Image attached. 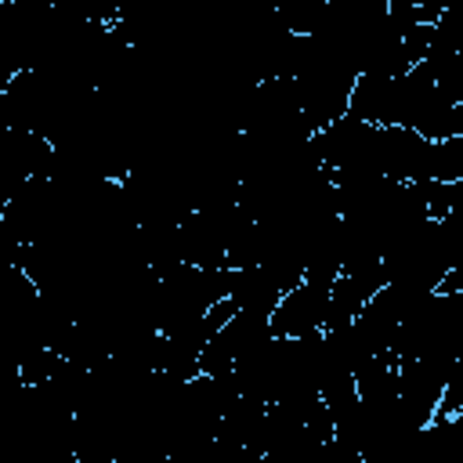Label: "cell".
Instances as JSON below:
<instances>
[{
    "label": "cell",
    "instance_id": "1",
    "mask_svg": "<svg viewBox=\"0 0 463 463\" xmlns=\"http://www.w3.org/2000/svg\"><path fill=\"white\" fill-rule=\"evenodd\" d=\"M329 282L333 279H318V275H304L297 286H289L271 315H268V333L271 336H307L318 333L326 326L329 315Z\"/></svg>",
    "mask_w": 463,
    "mask_h": 463
}]
</instances>
